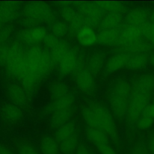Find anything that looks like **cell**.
Wrapping results in <instances>:
<instances>
[{"instance_id":"cell-1","label":"cell","mask_w":154,"mask_h":154,"mask_svg":"<svg viewBox=\"0 0 154 154\" xmlns=\"http://www.w3.org/2000/svg\"><path fill=\"white\" fill-rule=\"evenodd\" d=\"M131 95V88L125 80L117 81L112 87L109 96V102L114 114L119 119L127 115Z\"/></svg>"},{"instance_id":"cell-2","label":"cell","mask_w":154,"mask_h":154,"mask_svg":"<svg viewBox=\"0 0 154 154\" xmlns=\"http://www.w3.org/2000/svg\"><path fill=\"white\" fill-rule=\"evenodd\" d=\"M26 67L25 51L19 41L13 42L10 47V54L5 65L7 74L19 79Z\"/></svg>"},{"instance_id":"cell-3","label":"cell","mask_w":154,"mask_h":154,"mask_svg":"<svg viewBox=\"0 0 154 154\" xmlns=\"http://www.w3.org/2000/svg\"><path fill=\"white\" fill-rule=\"evenodd\" d=\"M22 13L23 16L36 19L41 23H52L55 16L50 7L46 2L41 1L30 2L23 8Z\"/></svg>"},{"instance_id":"cell-4","label":"cell","mask_w":154,"mask_h":154,"mask_svg":"<svg viewBox=\"0 0 154 154\" xmlns=\"http://www.w3.org/2000/svg\"><path fill=\"white\" fill-rule=\"evenodd\" d=\"M88 107L99 119L102 126L103 132L110 137L112 141L117 143L119 137L117 128L109 111L103 105L96 102H91Z\"/></svg>"},{"instance_id":"cell-5","label":"cell","mask_w":154,"mask_h":154,"mask_svg":"<svg viewBox=\"0 0 154 154\" xmlns=\"http://www.w3.org/2000/svg\"><path fill=\"white\" fill-rule=\"evenodd\" d=\"M150 95L141 93L132 94L131 95L126 115L130 123H134L138 121L140 116L143 114L144 109L147 106Z\"/></svg>"},{"instance_id":"cell-6","label":"cell","mask_w":154,"mask_h":154,"mask_svg":"<svg viewBox=\"0 0 154 154\" xmlns=\"http://www.w3.org/2000/svg\"><path fill=\"white\" fill-rule=\"evenodd\" d=\"M43 49L38 45L29 46L25 51L26 68L29 72L41 79L44 77L42 68V55Z\"/></svg>"},{"instance_id":"cell-7","label":"cell","mask_w":154,"mask_h":154,"mask_svg":"<svg viewBox=\"0 0 154 154\" xmlns=\"http://www.w3.org/2000/svg\"><path fill=\"white\" fill-rule=\"evenodd\" d=\"M48 34L46 28L39 25L32 28L20 30L18 32L17 37L20 43L31 46L43 41Z\"/></svg>"},{"instance_id":"cell-8","label":"cell","mask_w":154,"mask_h":154,"mask_svg":"<svg viewBox=\"0 0 154 154\" xmlns=\"http://www.w3.org/2000/svg\"><path fill=\"white\" fill-rule=\"evenodd\" d=\"M22 11L21 4L18 1L0 2V19L4 23L18 18Z\"/></svg>"},{"instance_id":"cell-9","label":"cell","mask_w":154,"mask_h":154,"mask_svg":"<svg viewBox=\"0 0 154 154\" xmlns=\"http://www.w3.org/2000/svg\"><path fill=\"white\" fill-rule=\"evenodd\" d=\"M78 55L76 49L71 48L58 63V73L61 76H66L76 68Z\"/></svg>"},{"instance_id":"cell-10","label":"cell","mask_w":154,"mask_h":154,"mask_svg":"<svg viewBox=\"0 0 154 154\" xmlns=\"http://www.w3.org/2000/svg\"><path fill=\"white\" fill-rule=\"evenodd\" d=\"M76 11L85 17L94 18L101 20L105 11L96 2H75Z\"/></svg>"},{"instance_id":"cell-11","label":"cell","mask_w":154,"mask_h":154,"mask_svg":"<svg viewBox=\"0 0 154 154\" xmlns=\"http://www.w3.org/2000/svg\"><path fill=\"white\" fill-rule=\"evenodd\" d=\"M7 94L12 103L20 108H26L28 105L29 97L21 85L16 84L10 85L7 88Z\"/></svg>"},{"instance_id":"cell-12","label":"cell","mask_w":154,"mask_h":154,"mask_svg":"<svg viewBox=\"0 0 154 154\" xmlns=\"http://www.w3.org/2000/svg\"><path fill=\"white\" fill-rule=\"evenodd\" d=\"M154 89V76L145 74L138 77L134 82L132 88V94H150Z\"/></svg>"},{"instance_id":"cell-13","label":"cell","mask_w":154,"mask_h":154,"mask_svg":"<svg viewBox=\"0 0 154 154\" xmlns=\"http://www.w3.org/2000/svg\"><path fill=\"white\" fill-rule=\"evenodd\" d=\"M142 32L139 26L126 25L122 26L117 45L119 48L127 45L142 37Z\"/></svg>"},{"instance_id":"cell-14","label":"cell","mask_w":154,"mask_h":154,"mask_svg":"<svg viewBox=\"0 0 154 154\" xmlns=\"http://www.w3.org/2000/svg\"><path fill=\"white\" fill-rule=\"evenodd\" d=\"M76 84L78 89L87 94L91 93L95 87L93 76L87 69L79 70L76 76Z\"/></svg>"},{"instance_id":"cell-15","label":"cell","mask_w":154,"mask_h":154,"mask_svg":"<svg viewBox=\"0 0 154 154\" xmlns=\"http://www.w3.org/2000/svg\"><path fill=\"white\" fill-rule=\"evenodd\" d=\"M150 13L145 8H135L129 11L126 16L125 21L126 25L130 26H139L148 22Z\"/></svg>"},{"instance_id":"cell-16","label":"cell","mask_w":154,"mask_h":154,"mask_svg":"<svg viewBox=\"0 0 154 154\" xmlns=\"http://www.w3.org/2000/svg\"><path fill=\"white\" fill-rule=\"evenodd\" d=\"M152 48V44L147 40L142 37L122 47L119 48V52L133 55L144 54Z\"/></svg>"},{"instance_id":"cell-17","label":"cell","mask_w":154,"mask_h":154,"mask_svg":"<svg viewBox=\"0 0 154 154\" xmlns=\"http://www.w3.org/2000/svg\"><path fill=\"white\" fill-rule=\"evenodd\" d=\"M122 26L114 29L100 30L97 35V42L105 46H117Z\"/></svg>"},{"instance_id":"cell-18","label":"cell","mask_w":154,"mask_h":154,"mask_svg":"<svg viewBox=\"0 0 154 154\" xmlns=\"http://www.w3.org/2000/svg\"><path fill=\"white\" fill-rule=\"evenodd\" d=\"M3 120L7 123L14 124L19 122L22 118V109L11 103L5 104L1 109Z\"/></svg>"},{"instance_id":"cell-19","label":"cell","mask_w":154,"mask_h":154,"mask_svg":"<svg viewBox=\"0 0 154 154\" xmlns=\"http://www.w3.org/2000/svg\"><path fill=\"white\" fill-rule=\"evenodd\" d=\"M105 58V53L101 51H96L89 57L87 61V69L93 76H97L100 72L104 64Z\"/></svg>"},{"instance_id":"cell-20","label":"cell","mask_w":154,"mask_h":154,"mask_svg":"<svg viewBox=\"0 0 154 154\" xmlns=\"http://www.w3.org/2000/svg\"><path fill=\"white\" fill-rule=\"evenodd\" d=\"M75 101V96L69 93L66 96L61 99L53 100L44 109L45 113H54L57 111L66 109L72 107Z\"/></svg>"},{"instance_id":"cell-21","label":"cell","mask_w":154,"mask_h":154,"mask_svg":"<svg viewBox=\"0 0 154 154\" xmlns=\"http://www.w3.org/2000/svg\"><path fill=\"white\" fill-rule=\"evenodd\" d=\"M73 114V109L72 107L52 113L49 123L50 127L53 129H57L60 126L69 122Z\"/></svg>"},{"instance_id":"cell-22","label":"cell","mask_w":154,"mask_h":154,"mask_svg":"<svg viewBox=\"0 0 154 154\" xmlns=\"http://www.w3.org/2000/svg\"><path fill=\"white\" fill-rule=\"evenodd\" d=\"M79 43L84 46H90L97 42V35L93 29L84 26L77 32L76 35Z\"/></svg>"},{"instance_id":"cell-23","label":"cell","mask_w":154,"mask_h":154,"mask_svg":"<svg viewBox=\"0 0 154 154\" xmlns=\"http://www.w3.org/2000/svg\"><path fill=\"white\" fill-rule=\"evenodd\" d=\"M129 57L130 55L123 52H119L115 54L106 62L105 71L107 73H110L119 70L123 66H125Z\"/></svg>"},{"instance_id":"cell-24","label":"cell","mask_w":154,"mask_h":154,"mask_svg":"<svg viewBox=\"0 0 154 154\" xmlns=\"http://www.w3.org/2000/svg\"><path fill=\"white\" fill-rule=\"evenodd\" d=\"M87 138L95 147H98L102 145L109 144L108 136L103 132L88 127L85 131Z\"/></svg>"},{"instance_id":"cell-25","label":"cell","mask_w":154,"mask_h":154,"mask_svg":"<svg viewBox=\"0 0 154 154\" xmlns=\"http://www.w3.org/2000/svg\"><path fill=\"white\" fill-rule=\"evenodd\" d=\"M122 20L121 13H109L103 16L100 20L99 27L101 30L117 28L121 25Z\"/></svg>"},{"instance_id":"cell-26","label":"cell","mask_w":154,"mask_h":154,"mask_svg":"<svg viewBox=\"0 0 154 154\" xmlns=\"http://www.w3.org/2000/svg\"><path fill=\"white\" fill-rule=\"evenodd\" d=\"M40 148L42 154H58L60 144L54 137L45 136L40 141Z\"/></svg>"},{"instance_id":"cell-27","label":"cell","mask_w":154,"mask_h":154,"mask_svg":"<svg viewBox=\"0 0 154 154\" xmlns=\"http://www.w3.org/2000/svg\"><path fill=\"white\" fill-rule=\"evenodd\" d=\"M59 144L60 151L62 154H75L79 146L77 132L60 142Z\"/></svg>"},{"instance_id":"cell-28","label":"cell","mask_w":154,"mask_h":154,"mask_svg":"<svg viewBox=\"0 0 154 154\" xmlns=\"http://www.w3.org/2000/svg\"><path fill=\"white\" fill-rule=\"evenodd\" d=\"M76 132L75 123L72 121H69L56 129L54 138L60 143L73 135Z\"/></svg>"},{"instance_id":"cell-29","label":"cell","mask_w":154,"mask_h":154,"mask_svg":"<svg viewBox=\"0 0 154 154\" xmlns=\"http://www.w3.org/2000/svg\"><path fill=\"white\" fill-rule=\"evenodd\" d=\"M71 48L68 42L60 39L58 45L49 51L51 57L55 64H58L60 60Z\"/></svg>"},{"instance_id":"cell-30","label":"cell","mask_w":154,"mask_h":154,"mask_svg":"<svg viewBox=\"0 0 154 154\" xmlns=\"http://www.w3.org/2000/svg\"><path fill=\"white\" fill-rule=\"evenodd\" d=\"M148 57L144 54L132 55L129 57L125 67L129 70H138L146 67L148 62Z\"/></svg>"},{"instance_id":"cell-31","label":"cell","mask_w":154,"mask_h":154,"mask_svg":"<svg viewBox=\"0 0 154 154\" xmlns=\"http://www.w3.org/2000/svg\"><path fill=\"white\" fill-rule=\"evenodd\" d=\"M50 94L53 100H57L68 95L69 88L64 83L57 82L51 85Z\"/></svg>"},{"instance_id":"cell-32","label":"cell","mask_w":154,"mask_h":154,"mask_svg":"<svg viewBox=\"0 0 154 154\" xmlns=\"http://www.w3.org/2000/svg\"><path fill=\"white\" fill-rule=\"evenodd\" d=\"M105 11L121 13L125 10L123 4L119 1H95Z\"/></svg>"},{"instance_id":"cell-33","label":"cell","mask_w":154,"mask_h":154,"mask_svg":"<svg viewBox=\"0 0 154 154\" xmlns=\"http://www.w3.org/2000/svg\"><path fill=\"white\" fill-rule=\"evenodd\" d=\"M51 34L60 38L69 32V25L63 21H56L51 23Z\"/></svg>"},{"instance_id":"cell-34","label":"cell","mask_w":154,"mask_h":154,"mask_svg":"<svg viewBox=\"0 0 154 154\" xmlns=\"http://www.w3.org/2000/svg\"><path fill=\"white\" fill-rule=\"evenodd\" d=\"M84 26V17L78 13L76 17L69 25V33L71 35H76L78 31Z\"/></svg>"},{"instance_id":"cell-35","label":"cell","mask_w":154,"mask_h":154,"mask_svg":"<svg viewBox=\"0 0 154 154\" xmlns=\"http://www.w3.org/2000/svg\"><path fill=\"white\" fill-rule=\"evenodd\" d=\"M78 12L70 5H66L60 8V14L62 18L70 23L77 16Z\"/></svg>"},{"instance_id":"cell-36","label":"cell","mask_w":154,"mask_h":154,"mask_svg":"<svg viewBox=\"0 0 154 154\" xmlns=\"http://www.w3.org/2000/svg\"><path fill=\"white\" fill-rule=\"evenodd\" d=\"M139 27L141 29L142 35L154 45V25L148 21Z\"/></svg>"},{"instance_id":"cell-37","label":"cell","mask_w":154,"mask_h":154,"mask_svg":"<svg viewBox=\"0 0 154 154\" xmlns=\"http://www.w3.org/2000/svg\"><path fill=\"white\" fill-rule=\"evenodd\" d=\"M17 154H39L36 149L29 142L20 141L17 146Z\"/></svg>"},{"instance_id":"cell-38","label":"cell","mask_w":154,"mask_h":154,"mask_svg":"<svg viewBox=\"0 0 154 154\" xmlns=\"http://www.w3.org/2000/svg\"><path fill=\"white\" fill-rule=\"evenodd\" d=\"M13 31V26L11 24L5 25L0 29V45H5L10 38Z\"/></svg>"},{"instance_id":"cell-39","label":"cell","mask_w":154,"mask_h":154,"mask_svg":"<svg viewBox=\"0 0 154 154\" xmlns=\"http://www.w3.org/2000/svg\"><path fill=\"white\" fill-rule=\"evenodd\" d=\"M19 23L20 25L25 28V29L32 28L39 26L40 24L42 23L40 22L36 19L25 16H23L22 19H20Z\"/></svg>"},{"instance_id":"cell-40","label":"cell","mask_w":154,"mask_h":154,"mask_svg":"<svg viewBox=\"0 0 154 154\" xmlns=\"http://www.w3.org/2000/svg\"><path fill=\"white\" fill-rule=\"evenodd\" d=\"M10 45L6 44L0 45V66H5L10 54Z\"/></svg>"},{"instance_id":"cell-41","label":"cell","mask_w":154,"mask_h":154,"mask_svg":"<svg viewBox=\"0 0 154 154\" xmlns=\"http://www.w3.org/2000/svg\"><path fill=\"white\" fill-rule=\"evenodd\" d=\"M60 40V38L55 36L54 34L50 33L46 35L43 42L45 46L50 51L58 45Z\"/></svg>"},{"instance_id":"cell-42","label":"cell","mask_w":154,"mask_h":154,"mask_svg":"<svg viewBox=\"0 0 154 154\" xmlns=\"http://www.w3.org/2000/svg\"><path fill=\"white\" fill-rule=\"evenodd\" d=\"M153 123V119L147 117L146 116H143L139 118L137 122V127L141 130H146L150 128Z\"/></svg>"},{"instance_id":"cell-43","label":"cell","mask_w":154,"mask_h":154,"mask_svg":"<svg viewBox=\"0 0 154 154\" xmlns=\"http://www.w3.org/2000/svg\"><path fill=\"white\" fill-rule=\"evenodd\" d=\"M96 149L100 154H117L110 143L96 147Z\"/></svg>"},{"instance_id":"cell-44","label":"cell","mask_w":154,"mask_h":154,"mask_svg":"<svg viewBox=\"0 0 154 154\" xmlns=\"http://www.w3.org/2000/svg\"><path fill=\"white\" fill-rule=\"evenodd\" d=\"M147 148L144 144L140 143L134 147L132 154H149Z\"/></svg>"},{"instance_id":"cell-45","label":"cell","mask_w":154,"mask_h":154,"mask_svg":"<svg viewBox=\"0 0 154 154\" xmlns=\"http://www.w3.org/2000/svg\"><path fill=\"white\" fill-rule=\"evenodd\" d=\"M143 116L150 117L154 120V104L147 105L143 112Z\"/></svg>"},{"instance_id":"cell-46","label":"cell","mask_w":154,"mask_h":154,"mask_svg":"<svg viewBox=\"0 0 154 154\" xmlns=\"http://www.w3.org/2000/svg\"><path fill=\"white\" fill-rule=\"evenodd\" d=\"M75 154H94L86 146L83 144H79Z\"/></svg>"},{"instance_id":"cell-47","label":"cell","mask_w":154,"mask_h":154,"mask_svg":"<svg viewBox=\"0 0 154 154\" xmlns=\"http://www.w3.org/2000/svg\"><path fill=\"white\" fill-rule=\"evenodd\" d=\"M0 154H16L10 147L0 143Z\"/></svg>"},{"instance_id":"cell-48","label":"cell","mask_w":154,"mask_h":154,"mask_svg":"<svg viewBox=\"0 0 154 154\" xmlns=\"http://www.w3.org/2000/svg\"><path fill=\"white\" fill-rule=\"evenodd\" d=\"M147 147H148V150L152 154H154V134L150 136L148 140Z\"/></svg>"},{"instance_id":"cell-49","label":"cell","mask_w":154,"mask_h":154,"mask_svg":"<svg viewBox=\"0 0 154 154\" xmlns=\"http://www.w3.org/2000/svg\"><path fill=\"white\" fill-rule=\"evenodd\" d=\"M150 22L152 24L154 25V11H153L151 13H150Z\"/></svg>"},{"instance_id":"cell-50","label":"cell","mask_w":154,"mask_h":154,"mask_svg":"<svg viewBox=\"0 0 154 154\" xmlns=\"http://www.w3.org/2000/svg\"><path fill=\"white\" fill-rule=\"evenodd\" d=\"M149 61L151 64L154 66V53H153L149 57Z\"/></svg>"},{"instance_id":"cell-51","label":"cell","mask_w":154,"mask_h":154,"mask_svg":"<svg viewBox=\"0 0 154 154\" xmlns=\"http://www.w3.org/2000/svg\"><path fill=\"white\" fill-rule=\"evenodd\" d=\"M5 25V23L0 19V29Z\"/></svg>"},{"instance_id":"cell-52","label":"cell","mask_w":154,"mask_h":154,"mask_svg":"<svg viewBox=\"0 0 154 154\" xmlns=\"http://www.w3.org/2000/svg\"><path fill=\"white\" fill-rule=\"evenodd\" d=\"M153 104H154V99H153Z\"/></svg>"}]
</instances>
